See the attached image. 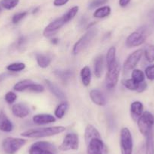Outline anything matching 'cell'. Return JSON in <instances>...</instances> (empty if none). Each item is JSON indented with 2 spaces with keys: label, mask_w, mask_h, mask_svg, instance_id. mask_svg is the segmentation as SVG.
Returning <instances> with one entry per match:
<instances>
[{
  "label": "cell",
  "mask_w": 154,
  "mask_h": 154,
  "mask_svg": "<svg viewBox=\"0 0 154 154\" xmlns=\"http://www.w3.org/2000/svg\"><path fill=\"white\" fill-rule=\"evenodd\" d=\"M85 140L87 146V154H107V147L101 139L97 128L88 125L85 131Z\"/></svg>",
  "instance_id": "1"
},
{
  "label": "cell",
  "mask_w": 154,
  "mask_h": 154,
  "mask_svg": "<svg viewBox=\"0 0 154 154\" xmlns=\"http://www.w3.org/2000/svg\"><path fill=\"white\" fill-rule=\"evenodd\" d=\"M65 127L63 126H55V127H47V128H39L29 129L24 131L21 134V136L31 138H39V137H49V136L55 135L60 134L65 131Z\"/></svg>",
  "instance_id": "2"
},
{
  "label": "cell",
  "mask_w": 154,
  "mask_h": 154,
  "mask_svg": "<svg viewBox=\"0 0 154 154\" xmlns=\"http://www.w3.org/2000/svg\"><path fill=\"white\" fill-rule=\"evenodd\" d=\"M150 33L149 28L146 26H143L139 28L137 31L132 32L128 35L126 39V45L128 47H136L142 45L146 40V37Z\"/></svg>",
  "instance_id": "3"
},
{
  "label": "cell",
  "mask_w": 154,
  "mask_h": 154,
  "mask_svg": "<svg viewBox=\"0 0 154 154\" xmlns=\"http://www.w3.org/2000/svg\"><path fill=\"white\" fill-rule=\"evenodd\" d=\"M154 125V116L151 112H143L140 117L137 120L139 131L145 137L148 135L152 131V126Z\"/></svg>",
  "instance_id": "4"
},
{
  "label": "cell",
  "mask_w": 154,
  "mask_h": 154,
  "mask_svg": "<svg viewBox=\"0 0 154 154\" xmlns=\"http://www.w3.org/2000/svg\"><path fill=\"white\" fill-rule=\"evenodd\" d=\"M26 140L23 138H14V137H7L2 141V148L6 154H14L24 146Z\"/></svg>",
  "instance_id": "5"
},
{
  "label": "cell",
  "mask_w": 154,
  "mask_h": 154,
  "mask_svg": "<svg viewBox=\"0 0 154 154\" xmlns=\"http://www.w3.org/2000/svg\"><path fill=\"white\" fill-rule=\"evenodd\" d=\"M107 69L108 71L106 72L105 82H106V88L109 90H111L117 84L120 69H119V66L116 61L110 66H107Z\"/></svg>",
  "instance_id": "6"
},
{
  "label": "cell",
  "mask_w": 154,
  "mask_h": 154,
  "mask_svg": "<svg viewBox=\"0 0 154 154\" xmlns=\"http://www.w3.org/2000/svg\"><path fill=\"white\" fill-rule=\"evenodd\" d=\"M29 154H56V148L49 142H35L29 148Z\"/></svg>",
  "instance_id": "7"
},
{
  "label": "cell",
  "mask_w": 154,
  "mask_h": 154,
  "mask_svg": "<svg viewBox=\"0 0 154 154\" xmlns=\"http://www.w3.org/2000/svg\"><path fill=\"white\" fill-rule=\"evenodd\" d=\"M121 154H132V136L128 128H123L120 134Z\"/></svg>",
  "instance_id": "8"
},
{
  "label": "cell",
  "mask_w": 154,
  "mask_h": 154,
  "mask_svg": "<svg viewBox=\"0 0 154 154\" xmlns=\"http://www.w3.org/2000/svg\"><path fill=\"white\" fill-rule=\"evenodd\" d=\"M97 29H91L88 32H85V35H83V36L81 37L79 39V41H77V42L73 46V49H72L73 54H79L80 51L85 49L88 46V44L91 42L93 38H94V36L97 34Z\"/></svg>",
  "instance_id": "9"
},
{
  "label": "cell",
  "mask_w": 154,
  "mask_h": 154,
  "mask_svg": "<svg viewBox=\"0 0 154 154\" xmlns=\"http://www.w3.org/2000/svg\"><path fill=\"white\" fill-rule=\"evenodd\" d=\"M14 89L17 91H30L40 93L44 91V87L39 84L35 83L30 79H24L16 83L14 85Z\"/></svg>",
  "instance_id": "10"
},
{
  "label": "cell",
  "mask_w": 154,
  "mask_h": 154,
  "mask_svg": "<svg viewBox=\"0 0 154 154\" xmlns=\"http://www.w3.org/2000/svg\"><path fill=\"white\" fill-rule=\"evenodd\" d=\"M79 148V137L75 133H69L65 136L63 142L59 146L61 151L76 150Z\"/></svg>",
  "instance_id": "11"
},
{
  "label": "cell",
  "mask_w": 154,
  "mask_h": 154,
  "mask_svg": "<svg viewBox=\"0 0 154 154\" xmlns=\"http://www.w3.org/2000/svg\"><path fill=\"white\" fill-rule=\"evenodd\" d=\"M143 54V51L142 49L136 50L135 51L131 53V54L128 56V58L126 59V60H125V63H124L123 64L124 72H128V71H130L131 69H134V68L137 66L138 62L140 61Z\"/></svg>",
  "instance_id": "12"
},
{
  "label": "cell",
  "mask_w": 154,
  "mask_h": 154,
  "mask_svg": "<svg viewBox=\"0 0 154 154\" xmlns=\"http://www.w3.org/2000/svg\"><path fill=\"white\" fill-rule=\"evenodd\" d=\"M66 23H68L67 20H66L64 16H62L60 18L56 19L55 20L52 21L51 23H50L48 26L45 27V29H44L43 35L46 37H50L54 35L62 26L64 24H66Z\"/></svg>",
  "instance_id": "13"
},
{
  "label": "cell",
  "mask_w": 154,
  "mask_h": 154,
  "mask_svg": "<svg viewBox=\"0 0 154 154\" xmlns=\"http://www.w3.org/2000/svg\"><path fill=\"white\" fill-rule=\"evenodd\" d=\"M13 130V124L4 111L0 112V131L11 132Z\"/></svg>",
  "instance_id": "14"
},
{
  "label": "cell",
  "mask_w": 154,
  "mask_h": 154,
  "mask_svg": "<svg viewBox=\"0 0 154 154\" xmlns=\"http://www.w3.org/2000/svg\"><path fill=\"white\" fill-rule=\"evenodd\" d=\"M90 97L95 104L99 106H105L106 100L103 93L97 89H93L90 91Z\"/></svg>",
  "instance_id": "15"
},
{
  "label": "cell",
  "mask_w": 154,
  "mask_h": 154,
  "mask_svg": "<svg viewBox=\"0 0 154 154\" xmlns=\"http://www.w3.org/2000/svg\"><path fill=\"white\" fill-rule=\"evenodd\" d=\"M12 113L18 118H25L29 113V110L26 105L23 103L14 104L11 108Z\"/></svg>",
  "instance_id": "16"
},
{
  "label": "cell",
  "mask_w": 154,
  "mask_h": 154,
  "mask_svg": "<svg viewBox=\"0 0 154 154\" xmlns=\"http://www.w3.org/2000/svg\"><path fill=\"white\" fill-rule=\"evenodd\" d=\"M131 117L133 118L134 120H138L140 116L143 114V106L141 102L140 101H134L131 103Z\"/></svg>",
  "instance_id": "17"
},
{
  "label": "cell",
  "mask_w": 154,
  "mask_h": 154,
  "mask_svg": "<svg viewBox=\"0 0 154 154\" xmlns=\"http://www.w3.org/2000/svg\"><path fill=\"white\" fill-rule=\"evenodd\" d=\"M32 120L35 124L38 125H43V124L51 123L55 122V118L53 116L49 114H38L34 116Z\"/></svg>",
  "instance_id": "18"
},
{
  "label": "cell",
  "mask_w": 154,
  "mask_h": 154,
  "mask_svg": "<svg viewBox=\"0 0 154 154\" xmlns=\"http://www.w3.org/2000/svg\"><path fill=\"white\" fill-rule=\"evenodd\" d=\"M45 84H46L47 88H48V90L51 91V94H54V95L55 96L57 99H59V100H66V95H65V94L60 89V88H58V87L57 86V85L53 84L52 82H50L49 80H45Z\"/></svg>",
  "instance_id": "19"
},
{
  "label": "cell",
  "mask_w": 154,
  "mask_h": 154,
  "mask_svg": "<svg viewBox=\"0 0 154 154\" xmlns=\"http://www.w3.org/2000/svg\"><path fill=\"white\" fill-rule=\"evenodd\" d=\"M94 75L96 77L100 78L101 76L102 73L103 71V56L99 55L94 60Z\"/></svg>",
  "instance_id": "20"
},
{
  "label": "cell",
  "mask_w": 154,
  "mask_h": 154,
  "mask_svg": "<svg viewBox=\"0 0 154 154\" xmlns=\"http://www.w3.org/2000/svg\"><path fill=\"white\" fill-rule=\"evenodd\" d=\"M80 76L82 79V83L85 86H88L89 85L90 82H91V70H90L88 66H85L81 69L80 72Z\"/></svg>",
  "instance_id": "21"
},
{
  "label": "cell",
  "mask_w": 154,
  "mask_h": 154,
  "mask_svg": "<svg viewBox=\"0 0 154 154\" xmlns=\"http://www.w3.org/2000/svg\"><path fill=\"white\" fill-rule=\"evenodd\" d=\"M36 60L38 66L42 68H45L51 63V57L48 55L42 54H36Z\"/></svg>",
  "instance_id": "22"
},
{
  "label": "cell",
  "mask_w": 154,
  "mask_h": 154,
  "mask_svg": "<svg viewBox=\"0 0 154 154\" xmlns=\"http://www.w3.org/2000/svg\"><path fill=\"white\" fill-rule=\"evenodd\" d=\"M111 12V8L109 6H103L97 8L94 12V17L97 18H103L109 15Z\"/></svg>",
  "instance_id": "23"
},
{
  "label": "cell",
  "mask_w": 154,
  "mask_h": 154,
  "mask_svg": "<svg viewBox=\"0 0 154 154\" xmlns=\"http://www.w3.org/2000/svg\"><path fill=\"white\" fill-rule=\"evenodd\" d=\"M146 137V153L145 154H154V136L152 131L149 133Z\"/></svg>",
  "instance_id": "24"
},
{
  "label": "cell",
  "mask_w": 154,
  "mask_h": 154,
  "mask_svg": "<svg viewBox=\"0 0 154 154\" xmlns=\"http://www.w3.org/2000/svg\"><path fill=\"white\" fill-rule=\"evenodd\" d=\"M68 109V103L66 101L62 102L61 103L58 105L56 108L55 111H54V113L55 116H57V118L58 119H61L63 117V116L66 113V110Z\"/></svg>",
  "instance_id": "25"
},
{
  "label": "cell",
  "mask_w": 154,
  "mask_h": 154,
  "mask_svg": "<svg viewBox=\"0 0 154 154\" xmlns=\"http://www.w3.org/2000/svg\"><path fill=\"white\" fill-rule=\"evenodd\" d=\"M145 75L143 71L140 70V69H134L133 70L132 73H131V79L134 81L136 83H141V82H144Z\"/></svg>",
  "instance_id": "26"
},
{
  "label": "cell",
  "mask_w": 154,
  "mask_h": 154,
  "mask_svg": "<svg viewBox=\"0 0 154 154\" xmlns=\"http://www.w3.org/2000/svg\"><path fill=\"white\" fill-rule=\"evenodd\" d=\"M19 3V0H1L0 5L6 10H11Z\"/></svg>",
  "instance_id": "27"
},
{
  "label": "cell",
  "mask_w": 154,
  "mask_h": 154,
  "mask_svg": "<svg viewBox=\"0 0 154 154\" xmlns=\"http://www.w3.org/2000/svg\"><path fill=\"white\" fill-rule=\"evenodd\" d=\"M144 55L146 60L149 63H152L154 61V45H147L145 47L144 49Z\"/></svg>",
  "instance_id": "28"
},
{
  "label": "cell",
  "mask_w": 154,
  "mask_h": 154,
  "mask_svg": "<svg viewBox=\"0 0 154 154\" xmlns=\"http://www.w3.org/2000/svg\"><path fill=\"white\" fill-rule=\"evenodd\" d=\"M141 83H136V82H134L131 79H126V80H124L123 82H122V84H123V85L125 88H128V90H131V91H137V92H138L139 89H140Z\"/></svg>",
  "instance_id": "29"
},
{
  "label": "cell",
  "mask_w": 154,
  "mask_h": 154,
  "mask_svg": "<svg viewBox=\"0 0 154 154\" xmlns=\"http://www.w3.org/2000/svg\"><path fill=\"white\" fill-rule=\"evenodd\" d=\"M25 64L23 63H12L11 64L8 65L6 66V69L8 72H20V71L23 70L25 69Z\"/></svg>",
  "instance_id": "30"
},
{
  "label": "cell",
  "mask_w": 154,
  "mask_h": 154,
  "mask_svg": "<svg viewBox=\"0 0 154 154\" xmlns=\"http://www.w3.org/2000/svg\"><path fill=\"white\" fill-rule=\"evenodd\" d=\"M116 61V48L115 47H111L108 50L107 54H106V64H107V66L112 65Z\"/></svg>",
  "instance_id": "31"
},
{
  "label": "cell",
  "mask_w": 154,
  "mask_h": 154,
  "mask_svg": "<svg viewBox=\"0 0 154 154\" xmlns=\"http://www.w3.org/2000/svg\"><path fill=\"white\" fill-rule=\"evenodd\" d=\"M54 74L63 82H66L72 75V72L70 70H57L54 72Z\"/></svg>",
  "instance_id": "32"
},
{
  "label": "cell",
  "mask_w": 154,
  "mask_h": 154,
  "mask_svg": "<svg viewBox=\"0 0 154 154\" xmlns=\"http://www.w3.org/2000/svg\"><path fill=\"white\" fill-rule=\"evenodd\" d=\"M17 99V94L13 91H8L5 95V100L8 103H13Z\"/></svg>",
  "instance_id": "33"
},
{
  "label": "cell",
  "mask_w": 154,
  "mask_h": 154,
  "mask_svg": "<svg viewBox=\"0 0 154 154\" xmlns=\"http://www.w3.org/2000/svg\"><path fill=\"white\" fill-rule=\"evenodd\" d=\"M145 75L149 80H154V64L147 66L145 69Z\"/></svg>",
  "instance_id": "34"
},
{
  "label": "cell",
  "mask_w": 154,
  "mask_h": 154,
  "mask_svg": "<svg viewBox=\"0 0 154 154\" xmlns=\"http://www.w3.org/2000/svg\"><path fill=\"white\" fill-rule=\"evenodd\" d=\"M26 14H27V12H26V11H23V12H20L17 13V14H15L12 17V23H14V24L19 23L22 19L24 18V17H26Z\"/></svg>",
  "instance_id": "35"
},
{
  "label": "cell",
  "mask_w": 154,
  "mask_h": 154,
  "mask_svg": "<svg viewBox=\"0 0 154 154\" xmlns=\"http://www.w3.org/2000/svg\"><path fill=\"white\" fill-rule=\"evenodd\" d=\"M107 2V0H93L90 2L89 5H88V8L90 9H92V8H97V7L100 6V5H103L106 2Z\"/></svg>",
  "instance_id": "36"
},
{
  "label": "cell",
  "mask_w": 154,
  "mask_h": 154,
  "mask_svg": "<svg viewBox=\"0 0 154 154\" xmlns=\"http://www.w3.org/2000/svg\"><path fill=\"white\" fill-rule=\"evenodd\" d=\"M14 75V73L11 72H4V73H1L0 74V82H2L3 80H5V79L8 78V77H11Z\"/></svg>",
  "instance_id": "37"
},
{
  "label": "cell",
  "mask_w": 154,
  "mask_h": 154,
  "mask_svg": "<svg viewBox=\"0 0 154 154\" xmlns=\"http://www.w3.org/2000/svg\"><path fill=\"white\" fill-rule=\"evenodd\" d=\"M26 42V39H25L24 37H20L18 38V40L17 41V43H16V46L17 48H23V46H24V44Z\"/></svg>",
  "instance_id": "38"
},
{
  "label": "cell",
  "mask_w": 154,
  "mask_h": 154,
  "mask_svg": "<svg viewBox=\"0 0 154 154\" xmlns=\"http://www.w3.org/2000/svg\"><path fill=\"white\" fill-rule=\"evenodd\" d=\"M69 0H54V5L55 6H62L64 5L65 4L67 3Z\"/></svg>",
  "instance_id": "39"
},
{
  "label": "cell",
  "mask_w": 154,
  "mask_h": 154,
  "mask_svg": "<svg viewBox=\"0 0 154 154\" xmlns=\"http://www.w3.org/2000/svg\"><path fill=\"white\" fill-rule=\"evenodd\" d=\"M131 0H119V4L121 7H125L129 4Z\"/></svg>",
  "instance_id": "40"
},
{
  "label": "cell",
  "mask_w": 154,
  "mask_h": 154,
  "mask_svg": "<svg viewBox=\"0 0 154 154\" xmlns=\"http://www.w3.org/2000/svg\"><path fill=\"white\" fill-rule=\"evenodd\" d=\"M149 17L151 21L154 23V10H152L149 13Z\"/></svg>",
  "instance_id": "41"
},
{
  "label": "cell",
  "mask_w": 154,
  "mask_h": 154,
  "mask_svg": "<svg viewBox=\"0 0 154 154\" xmlns=\"http://www.w3.org/2000/svg\"><path fill=\"white\" fill-rule=\"evenodd\" d=\"M52 42H54V43H57V38H54V39H52Z\"/></svg>",
  "instance_id": "42"
},
{
  "label": "cell",
  "mask_w": 154,
  "mask_h": 154,
  "mask_svg": "<svg viewBox=\"0 0 154 154\" xmlns=\"http://www.w3.org/2000/svg\"><path fill=\"white\" fill-rule=\"evenodd\" d=\"M38 8H35V9L33 10V11H32V13H33V14H34V13L37 12V11H38Z\"/></svg>",
  "instance_id": "43"
},
{
  "label": "cell",
  "mask_w": 154,
  "mask_h": 154,
  "mask_svg": "<svg viewBox=\"0 0 154 154\" xmlns=\"http://www.w3.org/2000/svg\"><path fill=\"white\" fill-rule=\"evenodd\" d=\"M0 11H1V7H0Z\"/></svg>",
  "instance_id": "44"
}]
</instances>
